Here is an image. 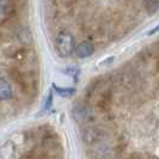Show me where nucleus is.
<instances>
[{
	"label": "nucleus",
	"instance_id": "obj_1",
	"mask_svg": "<svg viewBox=\"0 0 159 159\" xmlns=\"http://www.w3.org/2000/svg\"><path fill=\"white\" fill-rule=\"evenodd\" d=\"M75 41L71 32L62 30L57 34L55 40L56 53L61 57H68L73 53H75Z\"/></svg>",
	"mask_w": 159,
	"mask_h": 159
},
{
	"label": "nucleus",
	"instance_id": "obj_3",
	"mask_svg": "<svg viewBox=\"0 0 159 159\" xmlns=\"http://www.w3.org/2000/svg\"><path fill=\"white\" fill-rule=\"evenodd\" d=\"M16 145L12 141H6L0 147V159H16Z\"/></svg>",
	"mask_w": 159,
	"mask_h": 159
},
{
	"label": "nucleus",
	"instance_id": "obj_4",
	"mask_svg": "<svg viewBox=\"0 0 159 159\" xmlns=\"http://www.w3.org/2000/svg\"><path fill=\"white\" fill-rule=\"evenodd\" d=\"M13 96L12 88L7 80L0 78V101H8Z\"/></svg>",
	"mask_w": 159,
	"mask_h": 159
},
{
	"label": "nucleus",
	"instance_id": "obj_8",
	"mask_svg": "<svg viewBox=\"0 0 159 159\" xmlns=\"http://www.w3.org/2000/svg\"><path fill=\"white\" fill-rule=\"evenodd\" d=\"M52 105H53V91L50 90L47 96V98H46V102H44V105H43V108H42L41 112L48 111V110L52 108Z\"/></svg>",
	"mask_w": 159,
	"mask_h": 159
},
{
	"label": "nucleus",
	"instance_id": "obj_5",
	"mask_svg": "<svg viewBox=\"0 0 159 159\" xmlns=\"http://www.w3.org/2000/svg\"><path fill=\"white\" fill-rule=\"evenodd\" d=\"M53 86V90L55 91L57 95L60 97H65V98H68V97H72L75 93V89L74 88H60L57 86L55 83L52 85Z\"/></svg>",
	"mask_w": 159,
	"mask_h": 159
},
{
	"label": "nucleus",
	"instance_id": "obj_7",
	"mask_svg": "<svg viewBox=\"0 0 159 159\" xmlns=\"http://www.w3.org/2000/svg\"><path fill=\"white\" fill-rule=\"evenodd\" d=\"M143 5H145V8H146L147 13H150V15H153L157 11H159V1L150 0V1H145Z\"/></svg>",
	"mask_w": 159,
	"mask_h": 159
},
{
	"label": "nucleus",
	"instance_id": "obj_9",
	"mask_svg": "<svg viewBox=\"0 0 159 159\" xmlns=\"http://www.w3.org/2000/svg\"><path fill=\"white\" fill-rule=\"evenodd\" d=\"M66 73L70 74L71 77H73L74 79L77 80V78H78V75H79V73H80V70L77 68V67H68V68L66 70Z\"/></svg>",
	"mask_w": 159,
	"mask_h": 159
},
{
	"label": "nucleus",
	"instance_id": "obj_2",
	"mask_svg": "<svg viewBox=\"0 0 159 159\" xmlns=\"http://www.w3.org/2000/svg\"><path fill=\"white\" fill-rule=\"evenodd\" d=\"M95 52V47L91 42H81L80 44L77 46L75 48V55L78 56L79 59H86L89 56H91Z\"/></svg>",
	"mask_w": 159,
	"mask_h": 159
},
{
	"label": "nucleus",
	"instance_id": "obj_10",
	"mask_svg": "<svg viewBox=\"0 0 159 159\" xmlns=\"http://www.w3.org/2000/svg\"><path fill=\"white\" fill-rule=\"evenodd\" d=\"M157 32H159V24H157L154 28H152L151 30L147 32V35H148V36H152V35H156Z\"/></svg>",
	"mask_w": 159,
	"mask_h": 159
},
{
	"label": "nucleus",
	"instance_id": "obj_6",
	"mask_svg": "<svg viewBox=\"0 0 159 159\" xmlns=\"http://www.w3.org/2000/svg\"><path fill=\"white\" fill-rule=\"evenodd\" d=\"M89 114H90V111L88 110V108H85V107H75L73 109V116H74V119L77 120L78 122L84 121L89 116Z\"/></svg>",
	"mask_w": 159,
	"mask_h": 159
}]
</instances>
